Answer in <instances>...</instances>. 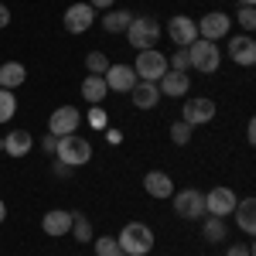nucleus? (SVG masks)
I'll return each mask as SVG.
<instances>
[{
  "mask_svg": "<svg viewBox=\"0 0 256 256\" xmlns=\"http://www.w3.org/2000/svg\"><path fill=\"white\" fill-rule=\"evenodd\" d=\"M120 253L126 256H147L154 253V232H150V226H144V222H126L123 229H120Z\"/></svg>",
  "mask_w": 256,
  "mask_h": 256,
  "instance_id": "obj_1",
  "label": "nucleus"
},
{
  "mask_svg": "<svg viewBox=\"0 0 256 256\" xmlns=\"http://www.w3.org/2000/svg\"><path fill=\"white\" fill-rule=\"evenodd\" d=\"M55 160L68 164L72 171L76 168H86L92 160V144L79 134H68V137H58V147H55Z\"/></svg>",
  "mask_w": 256,
  "mask_h": 256,
  "instance_id": "obj_2",
  "label": "nucleus"
},
{
  "mask_svg": "<svg viewBox=\"0 0 256 256\" xmlns=\"http://www.w3.org/2000/svg\"><path fill=\"white\" fill-rule=\"evenodd\" d=\"M188 62H192V68L202 72V76H216L218 65H222V48H218L216 41L198 38V41L188 44Z\"/></svg>",
  "mask_w": 256,
  "mask_h": 256,
  "instance_id": "obj_3",
  "label": "nucleus"
},
{
  "mask_svg": "<svg viewBox=\"0 0 256 256\" xmlns=\"http://www.w3.org/2000/svg\"><path fill=\"white\" fill-rule=\"evenodd\" d=\"M160 34H164V31H160V24L154 18H134L130 28H126V41H130V48H137V52L158 48Z\"/></svg>",
  "mask_w": 256,
  "mask_h": 256,
  "instance_id": "obj_4",
  "label": "nucleus"
},
{
  "mask_svg": "<svg viewBox=\"0 0 256 256\" xmlns=\"http://www.w3.org/2000/svg\"><path fill=\"white\" fill-rule=\"evenodd\" d=\"M171 202H174V212L184 218V222H198V218L208 216V212H205V195H202L198 188L174 192V195H171Z\"/></svg>",
  "mask_w": 256,
  "mask_h": 256,
  "instance_id": "obj_5",
  "label": "nucleus"
},
{
  "mask_svg": "<svg viewBox=\"0 0 256 256\" xmlns=\"http://www.w3.org/2000/svg\"><path fill=\"white\" fill-rule=\"evenodd\" d=\"M134 72H137L140 82H160V76L168 72V58L160 55L158 48H147V52H137V62H134Z\"/></svg>",
  "mask_w": 256,
  "mask_h": 256,
  "instance_id": "obj_6",
  "label": "nucleus"
},
{
  "mask_svg": "<svg viewBox=\"0 0 256 256\" xmlns=\"http://www.w3.org/2000/svg\"><path fill=\"white\" fill-rule=\"evenodd\" d=\"M198 24V38H205V41H222V38H229L232 34V18L226 14V10H208L202 20H195Z\"/></svg>",
  "mask_w": 256,
  "mask_h": 256,
  "instance_id": "obj_7",
  "label": "nucleus"
},
{
  "mask_svg": "<svg viewBox=\"0 0 256 256\" xmlns=\"http://www.w3.org/2000/svg\"><path fill=\"white\" fill-rule=\"evenodd\" d=\"M205 212L216 218H229L236 212V192L226 188V184H216L208 195H205Z\"/></svg>",
  "mask_w": 256,
  "mask_h": 256,
  "instance_id": "obj_8",
  "label": "nucleus"
},
{
  "mask_svg": "<svg viewBox=\"0 0 256 256\" xmlns=\"http://www.w3.org/2000/svg\"><path fill=\"white\" fill-rule=\"evenodd\" d=\"M216 102L208 96H198V99H188L184 102V110H181V120L188 123V126H205V123H212L216 120Z\"/></svg>",
  "mask_w": 256,
  "mask_h": 256,
  "instance_id": "obj_9",
  "label": "nucleus"
},
{
  "mask_svg": "<svg viewBox=\"0 0 256 256\" xmlns=\"http://www.w3.org/2000/svg\"><path fill=\"white\" fill-rule=\"evenodd\" d=\"M102 79H106V89H110V92H123V96L140 82L137 72H134V65H120V62H110V68H106Z\"/></svg>",
  "mask_w": 256,
  "mask_h": 256,
  "instance_id": "obj_10",
  "label": "nucleus"
},
{
  "mask_svg": "<svg viewBox=\"0 0 256 256\" xmlns=\"http://www.w3.org/2000/svg\"><path fill=\"white\" fill-rule=\"evenodd\" d=\"M168 38L174 41L178 48H188L192 41H198V24H195V18H188V14H174V18L168 20Z\"/></svg>",
  "mask_w": 256,
  "mask_h": 256,
  "instance_id": "obj_11",
  "label": "nucleus"
},
{
  "mask_svg": "<svg viewBox=\"0 0 256 256\" xmlns=\"http://www.w3.org/2000/svg\"><path fill=\"white\" fill-rule=\"evenodd\" d=\"M82 123V113L76 106H58L52 116H48V134H55V137H68V134H76Z\"/></svg>",
  "mask_w": 256,
  "mask_h": 256,
  "instance_id": "obj_12",
  "label": "nucleus"
},
{
  "mask_svg": "<svg viewBox=\"0 0 256 256\" xmlns=\"http://www.w3.org/2000/svg\"><path fill=\"white\" fill-rule=\"evenodd\" d=\"M226 55H229L232 65H239V68H253L256 65V41H253V34H236V38H229Z\"/></svg>",
  "mask_w": 256,
  "mask_h": 256,
  "instance_id": "obj_13",
  "label": "nucleus"
},
{
  "mask_svg": "<svg viewBox=\"0 0 256 256\" xmlns=\"http://www.w3.org/2000/svg\"><path fill=\"white\" fill-rule=\"evenodd\" d=\"M62 20H65V31H68V34H86V31L96 24V10L89 7V0H86V4H72Z\"/></svg>",
  "mask_w": 256,
  "mask_h": 256,
  "instance_id": "obj_14",
  "label": "nucleus"
},
{
  "mask_svg": "<svg viewBox=\"0 0 256 256\" xmlns=\"http://www.w3.org/2000/svg\"><path fill=\"white\" fill-rule=\"evenodd\" d=\"M158 89H160V96H168V99H184L188 92H192V79H188V72H164L158 82Z\"/></svg>",
  "mask_w": 256,
  "mask_h": 256,
  "instance_id": "obj_15",
  "label": "nucleus"
},
{
  "mask_svg": "<svg viewBox=\"0 0 256 256\" xmlns=\"http://www.w3.org/2000/svg\"><path fill=\"white\" fill-rule=\"evenodd\" d=\"M41 229H44V236H52V239L68 236V232H72V212H68V208H52V212H44Z\"/></svg>",
  "mask_w": 256,
  "mask_h": 256,
  "instance_id": "obj_16",
  "label": "nucleus"
},
{
  "mask_svg": "<svg viewBox=\"0 0 256 256\" xmlns=\"http://www.w3.org/2000/svg\"><path fill=\"white\" fill-rule=\"evenodd\" d=\"M144 192L150 198H160V202H168V198L174 195V181L168 171H147L144 174Z\"/></svg>",
  "mask_w": 256,
  "mask_h": 256,
  "instance_id": "obj_17",
  "label": "nucleus"
},
{
  "mask_svg": "<svg viewBox=\"0 0 256 256\" xmlns=\"http://www.w3.org/2000/svg\"><path fill=\"white\" fill-rule=\"evenodd\" d=\"M31 147H34L31 130H10V134L4 137V154H7V158H28Z\"/></svg>",
  "mask_w": 256,
  "mask_h": 256,
  "instance_id": "obj_18",
  "label": "nucleus"
},
{
  "mask_svg": "<svg viewBox=\"0 0 256 256\" xmlns=\"http://www.w3.org/2000/svg\"><path fill=\"white\" fill-rule=\"evenodd\" d=\"M130 99H134V106L137 110H154V106H160V89L158 82H137L134 89H130Z\"/></svg>",
  "mask_w": 256,
  "mask_h": 256,
  "instance_id": "obj_19",
  "label": "nucleus"
},
{
  "mask_svg": "<svg viewBox=\"0 0 256 256\" xmlns=\"http://www.w3.org/2000/svg\"><path fill=\"white\" fill-rule=\"evenodd\" d=\"M79 92H82V99H86L89 106H99L102 99L110 96V89H106V79H102V76H86L82 86H79Z\"/></svg>",
  "mask_w": 256,
  "mask_h": 256,
  "instance_id": "obj_20",
  "label": "nucleus"
},
{
  "mask_svg": "<svg viewBox=\"0 0 256 256\" xmlns=\"http://www.w3.org/2000/svg\"><path fill=\"white\" fill-rule=\"evenodd\" d=\"M24 79H28V68L20 65V62H4L0 65V89H20L24 86Z\"/></svg>",
  "mask_w": 256,
  "mask_h": 256,
  "instance_id": "obj_21",
  "label": "nucleus"
},
{
  "mask_svg": "<svg viewBox=\"0 0 256 256\" xmlns=\"http://www.w3.org/2000/svg\"><path fill=\"white\" fill-rule=\"evenodd\" d=\"M236 226L246 232V236H253L256 232V202L253 198H242V202H236Z\"/></svg>",
  "mask_w": 256,
  "mask_h": 256,
  "instance_id": "obj_22",
  "label": "nucleus"
},
{
  "mask_svg": "<svg viewBox=\"0 0 256 256\" xmlns=\"http://www.w3.org/2000/svg\"><path fill=\"white\" fill-rule=\"evenodd\" d=\"M130 20H134L130 10H116V7H113V10H106V14H102L99 24H102V31H106V34H126Z\"/></svg>",
  "mask_w": 256,
  "mask_h": 256,
  "instance_id": "obj_23",
  "label": "nucleus"
},
{
  "mask_svg": "<svg viewBox=\"0 0 256 256\" xmlns=\"http://www.w3.org/2000/svg\"><path fill=\"white\" fill-rule=\"evenodd\" d=\"M72 239H76V242H92V239H96L92 222L82 216V212H72Z\"/></svg>",
  "mask_w": 256,
  "mask_h": 256,
  "instance_id": "obj_24",
  "label": "nucleus"
},
{
  "mask_svg": "<svg viewBox=\"0 0 256 256\" xmlns=\"http://www.w3.org/2000/svg\"><path fill=\"white\" fill-rule=\"evenodd\" d=\"M202 232L208 242H222V239L229 236V226H226V218H216V216H205V226H202Z\"/></svg>",
  "mask_w": 256,
  "mask_h": 256,
  "instance_id": "obj_25",
  "label": "nucleus"
},
{
  "mask_svg": "<svg viewBox=\"0 0 256 256\" xmlns=\"http://www.w3.org/2000/svg\"><path fill=\"white\" fill-rule=\"evenodd\" d=\"M14 113H18V96H14L10 89H0V126L10 123Z\"/></svg>",
  "mask_w": 256,
  "mask_h": 256,
  "instance_id": "obj_26",
  "label": "nucleus"
},
{
  "mask_svg": "<svg viewBox=\"0 0 256 256\" xmlns=\"http://www.w3.org/2000/svg\"><path fill=\"white\" fill-rule=\"evenodd\" d=\"M86 68H89V76H106L110 58H106L102 52H89V55H86Z\"/></svg>",
  "mask_w": 256,
  "mask_h": 256,
  "instance_id": "obj_27",
  "label": "nucleus"
},
{
  "mask_svg": "<svg viewBox=\"0 0 256 256\" xmlns=\"http://www.w3.org/2000/svg\"><path fill=\"white\" fill-rule=\"evenodd\" d=\"M192 130H195V126H188L184 120H178L174 126H171V144H178V147L192 144Z\"/></svg>",
  "mask_w": 256,
  "mask_h": 256,
  "instance_id": "obj_28",
  "label": "nucleus"
},
{
  "mask_svg": "<svg viewBox=\"0 0 256 256\" xmlns=\"http://www.w3.org/2000/svg\"><path fill=\"white\" fill-rule=\"evenodd\" d=\"M92 242H96V256H116L120 253L116 236H99V239H92Z\"/></svg>",
  "mask_w": 256,
  "mask_h": 256,
  "instance_id": "obj_29",
  "label": "nucleus"
},
{
  "mask_svg": "<svg viewBox=\"0 0 256 256\" xmlns=\"http://www.w3.org/2000/svg\"><path fill=\"white\" fill-rule=\"evenodd\" d=\"M236 24L246 31V34H253V28H256V7H239Z\"/></svg>",
  "mask_w": 256,
  "mask_h": 256,
  "instance_id": "obj_30",
  "label": "nucleus"
},
{
  "mask_svg": "<svg viewBox=\"0 0 256 256\" xmlns=\"http://www.w3.org/2000/svg\"><path fill=\"white\" fill-rule=\"evenodd\" d=\"M168 68H171V72H188V68H192V62H188V48H178L174 55L168 58Z\"/></svg>",
  "mask_w": 256,
  "mask_h": 256,
  "instance_id": "obj_31",
  "label": "nucleus"
},
{
  "mask_svg": "<svg viewBox=\"0 0 256 256\" xmlns=\"http://www.w3.org/2000/svg\"><path fill=\"white\" fill-rule=\"evenodd\" d=\"M106 123H110L106 110H102V106H92V110H89V126H96V130H106Z\"/></svg>",
  "mask_w": 256,
  "mask_h": 256,
  "instance_id": "obj_32",
  "label": "nucleus"
},
{
  "mask_svg": "<svg viewBox=\"0 0 256 256\" xmlns=\"http://www.w3.org/2000/svg\"><path fill=\"white\" fill-rule=\"evenodd\" d=\"M226 256H253V246L250 242H236V246H229Z\"/></svg>",
  "mask_w": 256,
  "mask_h": 256,
  "instance_id": "obj_33",
  "label": "nucleus"
},
{
  "mask_svg": "<svg viewBox=\"0 0 256 256\" xmlns=\"http://www.w3.org/2000/svg\"><path fill=\"white\" fill-rule=\"evenodd\" d=\"M55 147H58V137H55V134H44V137H41V150H44V154L55 158Z\"/></svg>",
  "mask_w": 256,
  "mask_h": 256,
  "instance_id": "obj_34",
  "label": "nucleus"
},
{
  "mask_svg": "<svg viewBox=\"0 0 256 256\" xmlns=\"http://www.w3.org/2000/svg\"><path fill=\"white\" fill-rule=\"evenodd\" d=\"M89 7H92V10H113L116 0H89Z\"/></svg>",
  "mask_w": 256,
  "mask_h": 256,
  "instance_id": "obj_35",
  "label": "nucleus"
},
{
  "mask_svg": "<svg viewBox=\"0 0 256 256\" xmlns=\"http://www.w3.org/2000/svg\"><path fill=\"white\" fill-rule=\"evenodd\" d=\"M10 24V10H7V4H0V31Z\"/></svg>",
  "mask_w": 256,
  "mask_h": 256,
  "instance_id": "obj_36",
  "label": "nucleus"
},
{
  "mask_svg": "<svg viewBox=\"0 0 256 256\" xmlns=\"http://www.w3.org/2000/svg\"><path fill=\"white\" fill-rule=\"evenodd\" d=\"M55 174H58V178H68V174H72V168H68V164H62V160H55Z\"/></svg>",
  "mask_w": 256,
  "mask_h": 256,
  "instance_id": "obj_37",
  "label": "nucleus"
},
{
  "mask_svg": "<svg viewBox=\"0 0 256 256\" xmlns=\"http://www.w3.org/2000/svg\"><path fill=\"white\" fill-rule=\"evenodd\" d=\"M246 137H250V144H256V120L246 123Z\"/></svg>",
  "mask_w": 256,
  "mask_h": 256,
  "instance_id": "obj_38",
  "label": "nucleus"
},
{
  "mask_svg": "<svg viewBox=\"0 0 256 256\" xmlns=\"http://www.w3.org/2000/svg\"><path fill=\"white\" fill-rule=\"evenodd\" d=\"M106 137H110V144H120V140H123V134H120V130H110Z\"/></svg>",
  "mask_w": 256,
  "mask_h": 256,
  "instance_id": "obj_39",
  "label": "nucleus"
},
{
  "mask_svg": "<svg viewBox=\"0 0 256 256\" xmlns=\"http://www.w3.org/2000/svg\"><path fill=\"white\" fill-rule=\"evenodd\" d=\"M4 218H7V202L0 198V222H4Z\"/></svg>",
  "mask_w": 256,
  "mask_h": 256,
  "instance_id": "obj_40",
  "label": "nucleus"
},
{
  "mask_svg": "<svg viewBox=\"0 0 256 256\" xmlns=\"http://www.w3.org/2000/svg\"><path fill=\"white\" fill-rule=\"evenodd\" d=\"M239 4H242V7H253V4H256V0H239Z\"/></svg>",
  "mask_w": 256,
  "mask_h": 256,
  "instance_id": "obj_41",
  "label": "nucleus"
},
{
  "mask_svg": "<svg viewBox=\"0 0 256 256\" xmlns=\"http://www.w3.org/2000/svg\"><path fill=\"white\" fill-rule=\"evenodd\" d=\"M0 150H4V137H0Z\"/></svg>",
  "mask_w": 256,
  "mask_h": 256,
  "instance_id": "obj_42",
  "label": "nucleus"
},
{
  "mask_svg": "<svg viewBox=\"0 0 256 256\" xmlns=\"http://www.w3.org/2000/svg\"><path fill=\"white\" fill-rule=\"evenodd\" d=\"M116 256H126V253H116Z\"/></svg>",
  "mask_w": 256,
  "mask_h": 256,
  "instance_id": "obj_43",
  "label": "nucleus"
}]
</instances>
